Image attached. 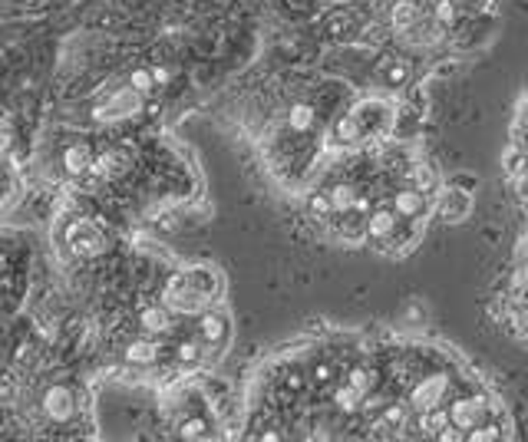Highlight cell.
<instances>
[{
    "instance_id": "1",
    "label": "cell",
    "mask_w": 528,
    "mask_h": 442,
    "mask_svg": "<svg viewBox=\"0 0 528 442\" xmlns=\"http://www.w3.org/2000/svg\"><path fill=\"white\" fill-rule=\"evenodd\" d=\"M70 251L76 258H96L106 251V235L90 221H76L70 224Z\"/></svg>"
},
{
    "instance_id": "2",
    "label": "cell",
    "mask_w": 528,
    "mask_h": 442,
    "mask_svg": "<svg viewBox=\"0 0 528 442\" xmlns=\"http://www.w3.org/2000/svg\"><path fill=\"white\" fill-rule=\"evenodd\" d=\"M449 413V423L456 429H482V423L489 419V403L482 400H456Z\"/></svg>"
},
{
    "instance_id": "3",
    "label": "cell",
    "mask_w": 528,
    "mask_h": 442,
    "mask_svg": "<svg viewBox=\"0 0 528 442\" xmlns=\"http://www.w3.org/2000/svg\"><path fill=\"white\" fill-rule=\"evenodd\" d=\"M446 393H449V380L436 373V376H426V380H423V383L413 389L410 403H413V409H423V413H430V409H436V406H443Z\"/></svg>"
},
{
    "instance_id": "4",
    "label": "cell",
    "mask_w": 528,
    "mask_h": 442,
    "mask_svg": "<svg viewBox=\"0 0 528 442\" xmlns=\"http://www.w3.org/2000/svg\"><path fill=\"white\" fill-rule=\"evenodd\" d=\"M73 389L70 387H50L43 393V413L50 416V419H57V423H66L70 416H73Z\"/></svg>"
},
{
    "instance_id": "5",
    "label": "cell",
    "mask_w": 528,
    "mask_h": 442,
    "mask_svg": "<svg viewBox=\"0 0 528 442\" xmlns=\"http://www.w3.org/2000/svg\"><path fill=\"white\" fill-rule=\"evenodd\" d=\"M135 109H139V92L126 90V92H116L113 99H109L106 106H99L93 116L99 119V122H113V119H119V116H132Z\"/></svg>"
},
{
    "instance_id": "6",
    "label": "cell",
    "mask_w": 528,
    "mask_h": 442,
    "mask_svg": "<svg viewBox=\"0 0 528 442\" xmlns=\"http://www.w3.org/2000/svg\"><path fill=\"white\" fill-rule=\"evenodd\" d=\"M396 224H399V215L393 211V205L386 208H377V211H370V218H367V224H363V231L370 235L373 241H386L396 235Z\"/></svg>"
},
{
    "instance_id": "7",
    "label": "cell",
    "mask_w": 528,
    "mask_h": 442,
    "mask_svg": "<svg viewBox=\"0 0 528 442\" xmlns=\"http://www.w3.org/2000/svg\"><path fill=\"white\" fill-rule=\"evenodd\" d=\"M423 208H426V202H423V192H419V188L396 192L393 211L399 215V218H419V215H423Z\"/></svg>"
},
{
    "instance_id": "8",
    "label": "cell",
    "mask_w": 528,
    "mask_h": 442,
    "mask_svg": "<svg viewBox=\"0 0 528 442\" xmlns=\"http://www.w3.org/2000/svg\"><path fill=\"white\" fill-rule=\"evenodd\" d=\"M122 356L135 363V367H146V363H155L159 360V343H152L149 337H142V340H132L129 347L122 350Z\"/></svg>"
},
{
    "instance_id": "9",
    "label": "cell",
    "mask_w": 528,
    "mask_h": 442,
    "mask_svg": "<svg viewBox=\"0 0 528 442\" xmlns=\"http://www.w3.org/2000/svg\"><path fill=\"white\" fill-rule=\"evenodd\" d=\"M139 324H142V330L146 333H166L172 327L169 311H166V307H146V311L139 313Z\"/></svg>"
},
{
    "instance_id": "10",
    "label": "cell",
    "mask_w": 528,
    "mask_h": 442,
    "mask_svg": "<svg viewBox=\"0 0 528 442\" xmlns=\"http://www.w3.org/2000/svg\"><path fill=\"white\" fill-rule=\"evenodd\" d=\"M198 330H202V340H205V343H222L225 333H228V324H225V317H218V313H202Z\"/></svg>"
},
{
    "instance_id": "11",
    "label": "cell",
    "mask_w": 528,
    "mask_h": 442,
    "mask_svg": "<svg viewBox=\"0 0 528 442\" xmlns=\"http://www.w3.org/2000/svg\"><path fill=\"white\" fill-rule=\"evenodd\" d=\"M63 166L70 175H83L86 166H90V148L86 146H70L66 148V155H63Z\"/></svg>"
},
{
    "instance_id": "12",
    "label": "cell",
    "mask_w": 528,
    "mask_h": 442,
    "mask_svg": "<svg viewBox=\"0 0 528 442\" xmlns=\"http://www.w3.org/2000/svg\"><path fill=\"white\" fill-rule=\"evenodd\" d=\"M327 198H330V208L343 215V211H350L354 208V198H357V192L350 188V185H334L330 192H327Z\"/></svg>"
},
{
    "instance_id": "13",
    "label": "cell",
    "mask_w": 528,
    "mask_h": 442,
    "mask_svg": "<svg viewBox=\"0 0 528 442\" xmlns=\"http://www.w3.org/2000/svg\"><path fill=\"white\" fill-rule=\"evenodd\" d=\"M334 132H337V139L340 142H357L360 139V132H363V126H360V116H343L337 126H334Z\"/></svg>"
},
{
    "instance_id": "14",
    "label": "cell",
    "mask_w": 528,
    "mask_h": 442,
    "mask_svg": "<svg viewBox=\"0 0 528 442\" xmlns=\"http://www.w3.org/2000/svg\"><path fill=\"white\" fill-rule=\"evenodd\" d=\"M334 403H337L340 409H343V413H354V409H360V403H363V393H357V389L347 383V387H340V389H337Z\"/></svg>"
},
{
    "instance_id": "15",
    "label": "cell",
    "mask_w": 528,
    "mask_h": 442,
    "mask_svg": "<svg viewBox=\"0 0 528 442\" xmlns=\"http://www.w3.org/2000/svg\"><path fill=\"white\" fill-rule=\"evenodd\" d=\"M287 122H291V129H298V132L311 129V126H314V109L304 106V103H298V106L291 109V116H287Z\"/></svg>"
},
{
    "instance_id": "16",
    "label": "cell",
    "mask_w": 528,
    "mask_h": 442,
    "mask_svg": "<svg viewBox=\"0 0 528 442\" xmlns=\"http://www.w3.org/2000/svg\"><path fill=\"white\" fill-rule=\"evenodd\" d=\"M416 20H419V10H416V3H399L393 10V27L396 30H410Z\"/></svg>"
},
{
    "instance_id": "17",
    "label": "cell",
    "mask_w": 528,
    "mask_h": 442,
    "mask_svg": "<svg viewBox=\"0 0 528 442\" xmlns=\"http://www.w3.org/2000/svg\"><path fill=\"white\" fill-rule=\"evenodd\" d=\"M383 76H386V83H390V86H403V83L410 79V66H406V63H396V60H386Z\"/></svg>"
},
{
    "instance_id": "18",
    "label": "cell",
    "mask_w": 528,
    "mask_h": 442,
    "mask_svg": "<svg viewBox=\"0 0 528 442\" xmlns=\"http://www.w3.org/2000/svg\"><path fill=\"white\" fill-rule=\"evenodd\" d=\"M347 383L357 389V393H363V396H367V393H370V387H373V373H370V369H363V367H357V369H350V380H347Z\"/></svg>"
},
{
    "instance_id": "19",
    "label": "cell",
    "mask_w": 528,
    "mask_h": 442,
    "mask_svg": "<svg viewBox=\"0 0 528 442\" xmlns=\"http://www.w3.org/2000/svg\"><path fill=\"white\" fill-rule=\"evenodd\" d=\"M307 208H311V215H314V218H330V215H334V208H330V198H327V192H317V195H311Z\"/></svg>"
},
{
    "instance_id": "20",
    "label": "cell",
    "mask_w": 528,
    "mask_h": 442,
    "mask_svg": "<svg viewBox=\"0 0 528 442\" xmlns=\"http://www.w3.org/2000/svg\"><path fill=\"white\" fill-rule=\"evenodd\" d=\"M198 356H202V343H195V340L179 343V350H175V360H179V363H195Z\"/></svg>"
},
{
    "instance_id": "21",
    "label": "cell",
    "mask_w": 528,
    "mask_h": 442,
    "mask_svg": "<svg viewBox=\"0 0 528 442\" xmlns=\"http://www.w3.org/2000/svg\"><path fill=\"white\" fill-rule=\"evenodd\" d=\"M205 419H198V416H195V419H185V423H182V429H179V436H182V439H202V436H205Z\"/></svg>"
},
{
    "instance_id": "22",
    "label": "cell",
    "mask_w": 528,
    "mask_h": 442,
    "mask_svg": "<svg viewBox=\"0 0 528 442\" xmlns=\"http://www.w3.org/2000/svg\"><path fill=\"white\" fill-rule=\"evenodd\" d=\"M129 83H132V90H135V92H149L152 86H155V79H152V70H132Z\"/></svg>"
},
{
    "instance_id": "23",
    "label": "cell",
    "mask_w": 528,
    "mask_h": 442,
    "mask_svg": "<svg viewBox=\"0 0 528 442\" xmlns=\"http://www.w3.org/2000/svg\"><path fill=\"white\" fill-rule=\"evenodd\" d=\"M453 17H456L453 3H449V0H439V3H436V20H439V23H449Z\"/></svg>"
},
{
    "instance_id": "24",
    "label": "cell",
    "mask_w": 528,
    "mask_h": 442,
    "mask_svg": "<svg viewBox=\"0 0 528 442\" xmlns=\"http://www.w3.org/2000/svg\"><path fill=\"white\" fill-rule=\"evenodd\" d=\"M330 373H334V369L327 367V363H321V367H314V380H321V383H327V380H330Z\"/></svg>"
},
{
    "instance_id": "25",
    "label": "cell",
    "mask_w": 528,
    "mask_h": 442,
    "mask_svg": "<svg viewBox=\"0 0 528 442\" xmlns=\"http://www.w3.org/2000/svg\"><path fill=\"white\" fill-rule=\"evenodd\" d=\"M7 182H10V168H7L3 162H0V188H3Z\"/></svg>"
},
{
    "instance_id": "26",
    "label": "cell",
    "mask_w": 528,
    "mask_h": 442,
    "mask_svg": "<svg viewBox=\"0 0 528 442\" xmlns=\"http://www.w3.org/2000/svg\"><path fill=\"white\" fill-rule=\"evenodd\" d=\"M152 79H155V83H166V79H169V70H152Z\"/></svg>"
},
{
    "instance_id": "27",
    "label": "cell",
    "mask_w": 528,
    "mask_h": 442,
    "mask_svg": "<svg viewBox=\"0 0 528 442\" xmlns=\"http://www.w3.org/2000/svg\"><path fill=\"white\" fill-rule=\"evenodd\" d=\"M7 148H10V135H7V132H0V155H3Z\"/></svg>"
}]
</instances>
